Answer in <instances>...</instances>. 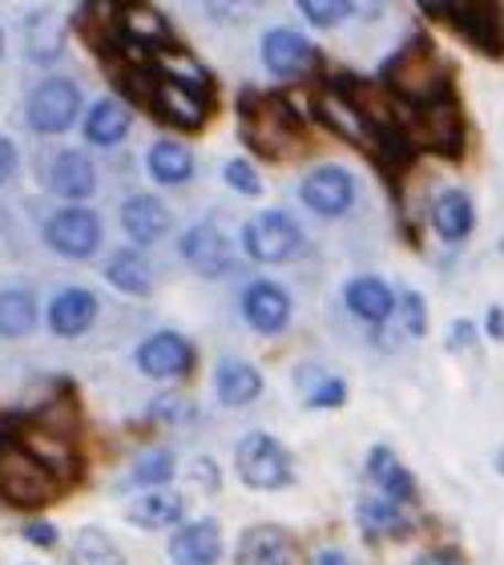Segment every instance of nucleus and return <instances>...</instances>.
<instances>
[{
    "label": "nucleus",
    "mask_w": 504,
    "mask_h": 565,
    "mask_svg": "<svg viewBox=\"0 0 504 565\" xmlns=\"http://www.w3.org/2000/svg\"><path fill=\"white\" fill-rule=\"evenodd\" d=\"M484 335L496 343L504 340V307H489V316H484Z\"/></svg>",
    "instance_id": "nucleus-46"
},
{
    "label": "nucleus",
    "mask_w": 504,
    "mask_h": 565,
    "mask_svg": "<svg viewBox=\"0 0 504 565\" xmlns=\"http://www.w3.org/2000/svg\"><path fill=\"white\" fill-rule=\"evenodd\" d=\"M411 565H464L457 554H448V550H428V554H420Z\"/></svg>",
    "instance_id": "nucleus-47"
},
{
    "label": "nucleus",
    "mask_w": 504,
    "mask_h": 565,
    "mask_svg": "<svg viewBox=\"0 0 504 565\" xmlns=\"http://www.w3.org/2000/svg\"><path fill=\"white\" fill-rule=\"evenodd\" d=\"M45 186H49V194L65 199L69 206H82L97 190V170L82 150H61V153H53V162L45 166Z\"/></svg>",
    "instance_id": "nucleus-19"
},
{
    "label": "nucleus",
    "mask_w": 504,
    "mask_h": 565,
    "mask_svg": "<svg viewBox=\"0 0 504 565\" xmlns=\"http://www.w3.org/2000/svg\"><path fill=\"white\" fill-rule=\"evenodd\" d=\"M299 199H303L307 211H315L319 218H343V214L355 206V199H360V182H355V174L347 166L323 162L303 178Z\"/></svg>",
    "instance_id": "nucleus-8"
},
{
    "label": "nucleus",
    "mask_w": 504,
    "mask_h": 565,
    "mask_svg": "<svg viewBox=\"0 0 504 565\" xmlns=\"http://www.w3.org/2000/svg\"><path fill=\"white\" fill-rule=\"evenodd\" d=\"M379 82H384V89L396 97L404 109L432 106V102L452 94V77H448L444 57L436 53V45L423 33H416L399 53L387 57Z\"/></svg>",
    "instance_id": "nucleus-1"
},
{
    "label": "nucleus",
    "mask_w": 504,
    "mask_h": 565,
    "mask_svg": "<svg viewBox=\"0 0 504 565\" xmlns=\"http://www.w3.org/2000/svg\"><path fill=\"white\" fill-rule=\"evenodd\" d=\"M170 45H174L170 21L153 4H126V9H118V49L162 53Z\"/></svg>",
    "instance_id": "nucleus-16"
},
{
    "label": "nucleus",
    "mask_w": 504,
    "mask_h": 565,
    "mask_svg": "<svg viewBox=\"0 0 504 565\" xmlns=\"http://www.w3.org/2000/svg\"><path fill=\"white\" fill-rule=\"evenodd\" d=\"M0 57H4V29H0Z\"/></svg>",
    "instance_id": "nucleus-50"
},
{
    "label": "nucleus",
    "mask_w": 504,
    "mask_h": 565,
    "mask_svg": "<svg viewBox=\"0 0 504 565\" xmlns=\"http://www.w3.org/2000/svg\"><path fill=\"white\" fill-rule=\"evenodd\" d=\"M214 392L226 408H247L262 396V372L243 355H226L218 372H214Z\"/></svg>",
    "instance_id": "nucleus-28"
},
{
    "label": "nucleus",
    "mask_w": 504,
    "mask_h": 565,
    "mask_svg": "<svg viewBox=\"0 0 504 565\" xmlns=\"http://www.w3.org/2000/svg\"><path fill=\"white\" fill-rule=\"evenodd\" d=\"M262 61H267V70L275 73V77L294 82V77H307V73L319 70V49L311 45L299 29L279 24V29H270V33L262 36Z\"/></svg>",
    "instance_id": "nucleus-12"
},
{
    "label": "nucleus",
    "mask_w": 504,
    "mask_h": 565,
    "mask_svg": "<svg viewBox=\"0 0 504 565\" xmlns=\"http://www.w3.org/2000/svg\"><path fill=\"white\" fill-rule=\"evenodd\" d=\"M170 562L174 565H218L223 562V525L214 518L190 521L170 537Z\"/></svg>",
    "instance_id": "nucleus-22"
},
{
    "label": "nucleus",
    "mask_w": 504,
    "mask_h": 565,
    "mask_svg": "<svg viewBox=\"0 0 504 565\" xmlns=\"http://www.w3.org/2000/svg\"><path fill=\"white\" fill-rule=\"evenodd\" d=\"M61 45H65V29L57 24V17L49 9H41L29 21V57L36 61V65H49V61L57 57Z\"/></svg>",
    "instance_id": "nucleus-36"
},
{
    "label": "nucleus",
    "mask_w": 504,
    "mask_h": 565,
    "mask_svg": "<svg viewBox=\"0 0 504 565\" xmlns=\"http://www.w3.org/2000/svg\"><path fill=\"white\" fill-rule=\"evenodd\" d=\"M33 328H36V299L33 295L17 291V287L0 291V335L17 340V335H29Z\"/></svg>",
    "instance_id": "nucleus-34"
},
{
    "label": "nucleus",
    "mask_w": 504,
    "mask_h": 565,
    "mask_svg": "<svg viewBox=\"0 0 504 565\" xmlns=\"http://www.w3.org/2000/svg\"><path fill=\"white\" fill-rule=\"evenodd\" d=\"M121 226H126V235L138 243V247H153L158 238L170 235V226H174V214L165 206L158 194H133V199L121 206Z\"/></svg>",
    "instance_id": "nucleus-25"
},
{
    "label": "nucleus",
    "mask_w": 504,
    "mask_h": 565,
    "mask_svg": "<svg viewBox=\"0 0 504 565\" xmlns=\"http://www.w3.org/2000/svg\"><path fill=\"white\" fill-rule=\"evenodd\" d=\"M45 243L65 259H89L101 247V218L89 206H61L45 223Z\"/></svg>",
    "instance_id": "nucleus-11"
},
{
    "label": "nucleus",
    "mask_w": 504,
    "mask_h": 565,
    "mask_svg": "<svg viewBox=\"0 0 504 565\" xmlns=\"http://www.w3.org/2000/svg\"><path fill=\"white\" fill-rule=\"evenodd\" d=\"M138 367L153 380H174L186 376L194 367V343L182 331H153L150 340L138 343Z\"/></svg>",
    "instance_id": "nucleus-13"
},
{
    "label": "nucleus",
    "mask_w": 504,
    "mask_h": 565,
    "mask_svg": "<svg viewBox=\"0 0 504 565\" xmlns=\"http://www.w3.org/2000/svg\"><path fill=\"white\" fill-rule=\"evenodd\" d=\"M106 279L133 299H146L153 291V271L141 250H114V259L106 263Z\"/></svg>",
    "instance_id": "nucleus-32"
},
{
    "label": "nucleus",
    "mask_w": 504,
    "mask_h": 565,
    "mask_svg": "<svg viewBox=\"0 0 504 565\" xmlns=\"http://www.w3.org/2000/svg\"><path fill=\"white\" fill-rule=\"evenodd\" d=\"M235 469L243 477V484L255 489V493H275V489H287L294 481L291 452L270 433H247L238 440Z\"/></svg>",
    "instance_id": "nucleus-5"
},
{
    "label": "nucleus",
    "mask_w": 504,
    "mask_h": 565,
    "mask_svg": "<svg viewBox=\"0 0 504 565\" xmlns=\"http://www.w3.org/2000/svg\"><path fill=\"white\" fill-rule=\"evenodd\" d=\"M165 481H174V452L170 448H146L138 452L133 469H129V484L138 489H165Z\"/></svg>",
    "instance_id": "nucleus-35"
},
{
    "label": "nucleus",
    "mask_w": 504,
    "mask_h": 565,
    "mask_svg": "<svg viewBox=\"0 0 504 565\" xmlns=\"http://www.w3.org/2000/svg\"><path fill=\"white\" fill-rule=\"evenodd\" d=\"M77 109H82V89L69 77H45L29 94V106H24V121L33 126L36 134H65L77 121Z\"/></svg>",
    "instance_id": "nucleus-9"
},
{
    "label": "nucleus",
    "mask_w": 504,
    "mask_h": 565,
    "mask_svg": "<svg viewBox=\"0 0 504 565\" xmlns=\"http://www.w3.org/2000/svg\"><path fill=\"white\" fill-rule=\"evenodd\" d=\"M146 166H150V178L158 186H182L194 174V153L174 138L153 141L150 153H146Z\"/></svg>",
    "instance_id": "nucleus-30"
},
{
    "label": "nucleus",
    "mask_w": 504,
    "mask_h": 565,
    "mask_svg": "<svg viewBox=\"0 0 504 565\" xmlns=\"http://www.w3.org/2000/svg\"><path fill=\"white\" fill-rule=\"evenodd\" d=\"M396 316H399V328L408 331V335H428V299H423L420 291H411V287H404V291L396 295Z\"/></svg>",
    "instance_id": "nucleus-40"
},
{
    "label": "nucleus",
    "mask_w": 504,
    "mask_h": 565,
    "mask_svg": "<svg viewBox=\"0 0 504 565\" xmlns=\"http://www.w3.org/2000/svg\"><path fill=\"white\" fill-rule=\"evenodd\" d=\"M61 493L53 472L21 445H0V501L12 509H45Z\"/></svg>",
    "instance_id": "nucleus-4"
},
{
    "label": "nucleus",
    "mask_w": 504,
    "mask_h": 565,
    "mask_svg": "<svg viewBox=\"0 0 504 565\" xmlns=\"http://www.w3.org/2000/svg\"><path fill=\"white\" fill-rule=\"evenodd\" d=\"M432 21H448L472 49H481L484 57H504V9L501 4H484V0H469V4H432L423 9Z\"/></svg>",
    "instance_id": "nucleus-6"
},
{
    "label": "nucleus",
    "mask_w": 504,
    "mask_h": 565,
    "mask_svg": "<svg viewBox=\"0 0 504 565\" xmlns=\"http://www.w3.org/2000/svg\"><path fill=\"white\" fill-rule=\"evenodd\" d=\"M299 12L315 29H340L347 17L360 12V4H352V0H299Z\"/></svg>",
    "instance_id": "nucleus-38"
},
{
    "label": "nucleus",
    "mask_w": 504,
    "mask_h": 565,
    "mask_svg": "<svg viewBox=\"0 0 504 565\" xmlns=\"http://www.w3.org/2000/svg\"><path fill=\"white\" fill-rule=\"evenodd\" d=\"M153 73H158V70H153ZM150 109L162 121H170V126H182V130H202V126H206V118H211V109H214V94H211V89H199V85L170 82V77H162V73H158Z\"/></svg>",
    "instance_id": "nucleus-10"
},
{
    "label": "nucleus",
    "mask_w": 504,
    "mask_h": 565,
    "mask_svg": "<svg viewBox=\"0 0 504 565\" xmlns=\"http://www.w3.org/2000/svg\"><path fill=\"white\" fill-rule=\"evenodd\" d=\"M182 518H186V501L170 489H150L129 505V525L138 530H182Z\"/></svg>",
    "instance_id": "nucleus-29"
},
{
    "label": "nucleus",
    "mask_w": 504,
    "mask_h": 565,
    "mask_svg": "<svg viewBox=\"0 0 504 565\" xmlns=\"http://www.w3.org/2000/svg\"><path fill=\"white\" fill-rule=\"evenodd\" d=\"M404 134H408L416 153L423 150V153H436V158H452V162L469 146V121H464V109H460L457 94L440 97L432 106L408 109Z\"/></svg>",
    "instance_id": "nucleus-3"
},
{
    "label": "nucleus",
    "mask_w": 504,
    "mask_h": 565,
    "mask_svg": "<svg viewBox=\"0 0 504 565\" xmlns=\"http://www.w3.org/2000/svg\"><path fill=\"white\" fill-rule=\"evenodd\" d=\"M69 562L73 565H126V554H121V545L109 537L106 530H82L73 537V550H69Z\"/></svg>",
    "instance_id": "nucleus-33"
},
{
    "label": "nucleus",
    "mask_w": 504,
    "mask_h": 565,
    "mask_svg": "<svg viewBox=\"0 0 504 565\" xmlns=\"http://www.w3.org/2000/svg\"><path fill=\"white\" fill-rule=\"evenodd\" d=\"M178 247H182V259L199 275H206V279H218V275H226L235 267V247H230V238L223 235V226H214V223L190 226Z\"/></svg>",
    "instance_id": "nucleus-15"
},
{
    "label": "nucleus",
    "mask_w": 504,
    "mask_h": 565,
    "mask_svg": "<svg viewBox=\"0 0 504 565\" xmlns=\"http://www.w3.org/2000/svg\"><path fill=\"white\" fill-rule=\"evenodd\" d=\"M315 565H347V554H343V550H323V554L315 557Z\"/></svg>",
    "instance_id": "nucleus-48"
},
{
    "label": "nucleus",
    "mask_w": 504,
    "mask_h": 565,
    "mask_svg": "<svg viewBox=\"0 0 504 565\" xmlns=\"http://www.w3.org/2000/svg\"><path fill=\"white\" fill-rule=\"evenodd\" d=\"M355 525L367 542H404L411 533V513L399 501H387L379 493H364L355 501Z\"/></svg>",
    "instance_id": "nucleus-18"
},
{
    "label": "nucleus",
    "mask_w": 504,
    "mask_h": 565,
    "mask_svg": "<svg viewBox=\"0 0 504 565\" xmlns=\"http://www.w3.org/2000/svg\"><path fill=\"white\" fill-rule=\"evenodd\" d=\"M82 130H85V141H94V146H118L129 134V106L121 97H101V102L89 109V118H85Z\"/></svg>",
    "instance_id": "nucleus-31"
},
{
    "label": "nucleus",
    "mask_w": 504,
    "mask_h": 565,
    "mask_svg": "<svg viewBox=\"0 0 504 565\" xmlns=\"http://www.w3.org/2000/svg\"><path fill=\"white\" fill-rule=\"evenodd\" d=\"M299 126L303 121L294 118L287 97L262 94V89H247V94L238 97V134L267 162H287L303 146V130Z\"/></svg>",
    "instance_id": "nucleus-2"
},
{
    "label": "nucleus",
    "mask_w": 504,
    "mask_h": 565,
    "mask_svg": "<svg viewBox=\"0 0 504 565\" xmlns=\"http://www.w3.org/2000/svg\"><path fill=\"white\" fill-rule=\"evenodd\" d=\"M343 303H347V311L355 319H364L372 328H379V323H387V319L396 316V291L379 275H355L343 287Z\"/></svg>",
    "instance_id": "nucleus-26"
},
{
    "label": "nucleus",
    "mask_w": 504,
    "mask_h": 565,
    "mask_svg": "<svg viewBox=\"0 0 504 565\" xmlns=\"http://www.w3.org/2000/svg\"><path fill=\"white\" fill-rule=\"evenodd\" d=\"M476 343V323L472 319H457L452 331H448V352H469Z\"/></svg>",
    "instance_id": "nucleus-43"
},
{
    "label": "nucleus",
    "mask_w": 504,
    "mask_h": 565,
    "mask_svg": "<svg viewBox=\"0 0 504 565\" xmlns=\"http://www.w3.org/2000/svg\"><path fill=\"white\" fill-rule=\"evenodd\" d=\"M17 170H21V153H17V146L0 134V186H9L12 178H17Z\"/></svg>",
    "instance_id": "nucleus-44"
},
{
    "label": "nucleus",
    "mask_w": 504,
    "mask_h": 565,
    "mask_svg": "<svg viewBox=\"0 0 504 565\" xmlns=\"http://www.w3.org/2000/svg\"><path fill=\"white\" fill-rule=\"evenodd\" d=\"M223 178H226V186L238 190L243 199H255V194H262V178H258V170L247 162V158H230V162H226V170H223Z\"/></svg>",
    "instance_id": "nucleus-41"
},
{
    "label": "nucleus",
    "mask_w": 504,
    "mask_h": 565,
    "mask_svg": "<svg viewBox=\"0 0 504 565\" xmlns=\"http://www.w3.org/2000/svg\"><path fill=\"white\" fill-rule=\"evenodd\" d=\"M17 445L24 452H33L41 465H45L61 484L73 481L77 472H82V460H77V448H73V436H57V433H45V428H36V424L24 420L21 428V440Z\"/></svg>",
    "instance_id": "nucleus-23"
},
{
    "label": "nucleus",
    "mask_w": 504,
    "mask_h": 565,
    "mask_svg": "<svg viewBox=\"0 0 504 565\" xmlns=\"http://www.w3.org/2000/svg\"><path fill=\"white\" fill-rule=\"evenodd\" d=\"M97 319V295L85 287H65V291L49 303V331L61 340H77L94 328Z\"/></svg>",
    "instance_id": "nucleus-27"
},
{
    "label": "nucleus",
    "mask_w": 504,
    "mask_h": 565,
    "mask_svg": "<svg viewBox=\"0 0 504 565\" xmlns=\"http://www.w3.org/2000/svg\"><path fill=\"white\" fill-rule=\"evenodd\" d=\"M496 469H501V472H504V448H501V457H496Z\"/></svg>",
    "instance_id": "nucleus-49"
},
{
    "label": "nucleus",
    "mask_w": 504,
    "mask_h": 565,
    "mask_svg": "<svg viewBox=\"0 0 504 565\" xmlns=\"http://www.w3.org/2000/svg\"><path fill=\"white\" fill-rule=\"evenodd\" d=\"M243 250L255 263H291L303 250V226L287 211H262L243 226Z\"/></svg>",
    "instance_id": "nucleus-7"
},
{
    "label": "nucleus",
    "mask_w": 504,
    "mask_h": 565,
    "mask_svg": "<svg viewBox=\"0 0 504 565\" xmlns=\"http://www.w3.org/2000/svg\"><path fill=\"white\" fill-rule=\"evenodd\" d=\"M235 565H294V537L282 525H250L238 537Z\"/></svg>",
    "instance_id": "nucleus-24"
},
{
    "label": "nucleus",
    "mask_w": 504,
    "mask_h": 565,
    "mask_svg": "<svg viewBox=\"0 0 504 565\" xmlns=\"http://www.w3.org/2000/svg\"><path fill=\"white\" fill-rule=\"evenodd\" d=\"M311 114H315L319 126H328L335 138L352 141L360 150H372V146H376V134H372V126L364 121V114H360L340 89H323V94L315 97V109H311Z\"/></svg>",
    "instance_id": "nucleus-21"
},
{
    "label": "nucleus",
    "mask_w": 504,
    "mask_h": 565,
    "mask_svg": "<svg viewBox=\"0 0 504 565\" xmlns=\"http://www.w3.org/2000/svg\"><path fill=\"white\" fill-rule=\"evenodd\" d=\"M150 416L158 424H174V428H186V424H194L199 408H194V401H190L186 392H165V396H158V401L150 404Z\"/></svg>",
    "instance_id": "nucleus-39"
},
{
    "label": "nucleus",
    "mask_w": 504,
    "mask_h": 565,
    "mask_svg": "<svg viewBox=\"0 0 504 565\" xmlns=\"http://www.w3.org/2000/svg\"><path fill=\"white\" fill-rule=\"evenodd\" d=\"M291 311H294L291 295L279 282L255 279L243 291V316H247L250 331H258V335H282L287 323H291Z\"/></svg>",
    "instance_id": "nucleus-14"
},
{
    "label": "nucleus",
    "mask_w": 504,
    "mask_h": 565,
    "mask_svg": "<svg viewBox=\"0 0 504 565\" xmlns=\"http://www.w3.org/2000/svg\"><path fill=\"white\" fill-rule=\"evenodd\" d=\"M303 404L307 408H343L347 404V380L315 367V384L303 388Z\"/></svg>",
    "instance_id": "nucleus-37"
},
{
    "label": "nucleus",
    "mask_w": 504,
    "mask_h": 565,
    "mask_svg": "<svg viewBox=\"0 0 504 565\" xmlns=\"http://www.w3.org/2000/svg\"><path fill=\"white\" fill-rule=\"evenodd\" d=\"M367 481H372V489H376L379 497H387V501H399V505H411L416 497H420V484H416V472L404 465V460L396 457V448L387 445H372L367 448Z\"/></svg>",
    "instance_id": "nucleus-17"
},
{
    "label": "nucleus",
    "mask_w": 504,
    "mask_h": 565,
    "mask_svg": "<svg viewBox=\"0 0 504 565\" xmlns=\"http://www.w3.org/2000/svg\"><path fill=\"white\" fill-rule=\"evenodd\" d=\"M21 533H24V542L36 545V550H53V545L61 542V533H57L53 521H29Z\"/></svg>",
    "instance_id": "nucleus-42"
},
{
    "label": "nucleus",
    "mask_w": 504,
    "mask_h": 565,
    "mask_svg": "<svg viewBox=\"0 0 504 565\" xmlns=\"http://www.w3.org/2000/svg\"><path fill=\"white\" fill-rule=\"evenodd\" d=\"M194 477H199L202 489H211V493L218 489V465H214V460H206V457L194 460Z\"/></svg>",
    "instance_id": "nucleus-45"
},
{
    "label": "nucleus",
    "mask_w": 504,
    "mask_h": 565,
    "mask_svg": "<svg viewBox=\"0 0 504 565\" xmlns=\"http://www.w3.org/2000/svg\"><path fill=\"white\" fill-rule=\"evenodd\" d=\"M428 226L436 231V238H444V243H464V238L476 231V202H472L469 190L460 186H448L440 190L428 206Z\"/></svg>",
    "instance_id": "nucleus-20"
}]
</instances>
